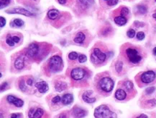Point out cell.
Instances as JSON below:
<instances>
[{
    "mask_svg": "<svg viewBox=\"0 0 156 118\" xmlns=\"http://www.w3.org/2000/svg\"><path fill=\"white\" fill-rule=\"evenodd\" d=\"M94 117L97 118H110L116 117L115 113L112 112L106 105H100L95 109Z\"/></svg>",
    "mask_w": 156,
    "mask_h": 118,
    "instance_id": "cell-1",
    "label": "cell"
},
{
    "mask_svg": "<svg viewBox=\"0 0 156 118\" xmlns=\"http://www.w3.org/2000/svg\"><path fill=\"white\" fill-rule=\"evenodd\" d=\"M49 70L52 72H59L62 70L63 60L62 58L58 55L52 57L48 61Z\"/></svg>",
    "mask_w": 156,
    "mask_h": 118,
    "instance_id": "cell-2",
    "label": "cell"
},
{
    "mask_svg": "<svg viewBox=\"0 0 156 118\" xmlns=\"http://www.w3.org/2000/svg\"><path fill=\"white\" fill-rule=\"evenodd\" d=\"M114 83L109 77H104L99 81V87L102 91L109 93L113 90Z\"/></svg>",
    "mask_w": 156,
    "mask_h": 118,
    "instance_id": "cell-3",
    "label": "cell"
},
{
    "mask_svg": "<svg viewBox=\"0 0 156 118\" xmlns=\"http://www.w3.org/2000/svg\"><path fill=\"white\" fill-rule=\"evenodd\" d=\"M127 57L129 62L132 64L139 63L142 60V57L139 55V52L134 48H127L125 51Z\"/></svg>",
    "mask_w": 156,
    "mask_h": 118,
    "instance_id": "cell-4",
    "label": "cell"
},
{
    "mask_svg": "<svg viewBox=\"0 0 156 118\" xmlns=\"http://www.w3.org/2000/svg\"><path fill=\"white\" fill-rule=\"evenodd\" d=\"M106 59V55L104 52H102L99 48H95L93 51V53L91 55V61L96 63H102L104 62Z\"/></svg>",
    "mask_w": 156,
    "mask_h": 118,
    "instance_id": "cell-5",
    "label": "cell"
},
{
    "mask_svg": "<svg viewBox=\"0 0 156 118\" xmlns=\"http://www.w3.org/2000/svg\"><path fill=\"white\" fill-rule=\"evenodd\" d=\"M87 75V72L84 69L81 68H74L71 70V76L75 81H80L84 78V77Z\"/></svg>",
    "mask_w": 156,
    "mask_h": 118,
    "instance_id": "cell-6",
    "label": "cell"
},
{
    "mask_svg": "<svg viewBox=\"0 0 156 118\" xmlns=\"http://www.w3.org/2000/svg\"><path fill=\"white\" fill-rule=\"evenodd\" d=\"M155 77L156 75L155 72L152 70H149L143 72L141 75L140 80L144 83H152L153 81H155Z\"/></svg>",
    "mask_w": 156,
    "mask_h": 118,
    "instance_id": "cell-7",
    "label": "cell"
},
{
    "mask_svg": "<svg viewBox=\"0 0 156 118\" xmlns=\"http://www.w3.org/2000/svg\"><path fill=\"white\" fill-rule=\"evenodd\" d=\"M39 53H40V46L37 43H31L27 48V55L29 57H37Z\"/></svg>",
    "mask_w": 156,
    "mask_h": 118,
    "instance_id": "cell-8",
    "label": "cell"
},
{
    "mask_svg": "<svg viewBox=\"0 0 156 118\" xmlns=\"http://www.w3.org/2000/svg\"><path fill=\"white\" fill-rule=\"evenodd\" d=\"M7 13L10 14H22V15L27 16V17H31V16H34L35 14H33L31 12L28 11V10H25L24 8H20V7H16V8L11 9L7 11Z\"/></svg>",
    "mask_w": 156,
    "mask_h": 118,
    "instance_id": "cell-9",
    "label": "cell"
},
{
    "mask_svg": "<svg viewBox=\"0 0 156 118\" xmlns=\"http://www.w3.org/2000/svg\"><path fill=\"white\" fill-rule=\"evenodd\" d=\"M35 86L37 89L38 90L39 92L42 93V94H45L48 91V85L46 81H40V82L37 83L35 84Z\"/></svg>",
    "mask_w": 156,
    "mask_h": 118,
    "instance_id": "cell-10",
    "label": "cell"
},
{
    "mask_svg": "<svg viewBox=\"0 0 156 118\" xmlns=\"http://www.w3.org/2000/svg\"><path fill=\"white\" fill-rule=\"evenodd\" d=\"M92 94H93V93H92V91H86V92L84 93V94H83V96H82L83 100H84V101H85V102L90 103V104L95 102V101H96V98L91 97Z\"/></svg>",
    "mask_w": 156,
    "mask_h": 118,
    "instance_id": "cell-11",
    "label": "cell"
},
{
    "mask_svg": "<svg viewBox=\"0 0 156 118\" xmlns=\"http://www.w3.org/2000/svg\"><path fill=\"white\" fill-rule=\"evenodd\" d=\"M25 67V58L24 57H18L14 62V68L17 70H22Z\"/></svg>",
    "mask_w": 156,
    "mask_h": 118,
    "instance_id": "cell-12",
    "label": "cell"
},
{
    "mask_svg": "<svg viewBox=\"0 0 156 118\" xmlns=\"http://www.w3.org/2000/svg\"><path fill=\"white\" fill-rule=\"evenodd\" d=\"M73 101H74V97H73L72 94H64L62 97V98H61V101H62V103L64 105L70 104L71 103L73 102Z\"/></svg>",
    "mask_w": 156,
    "mask_h": 118,
    "instance_id": "cell-13",
    "label": "cell"
},
{
    "mask_svg": "<svg viewBox=\"0 0 156 118\" xmlns=\"http://www.w3.org/2000/svg\"><path fill=\"white\" fill-rule=\"evenodd\" d=\"M127 97V93L125 90L122 89V88H119V89L116 90V91L115 92V98L118 100H122L125 99Z\"/></svg>",
    "mask_w": 156,
    "mask_h": 118,
    "instance_id": "cell-14",
    "label": "cell"
},
{
    "mask_svg": "<svg viewBox=\"0 0 156 118\" xmlns=\"http://www.w3.org/2000/svg\"><path fill=\"white\" fill-rule=\"evenodd\" d=\"M114 20V23L119 26H124V25H125L127 23V21L126 17L122 15L115 17Z\"/></svg>",
    "mask_w": 156,
    "mask_h": 118,
    "instance_id": "cell-15",
    "label": "cell"
},
{
    "mask_svg": "<svg viewBox=\"0 0 156 118\" xmlns=\"http://www.w3.org/2000/svg\"><path fill=\"white\" fill-rule=\"evenodd\" d=\"M86 39L85 34L82 32H79V33H77V35L76 36V37L74 38V41L77 43H83L84 42Z\"/></svg>",
    "mask_w": 156,
    "mask_h": 118,
    "instance_id": "cell-16",
    "label": "cell"
},
{
    "mask_svg": "<svg viewBox=\"0 0 156 118\" xmlns=\"http://www.w3.org/2000/svg\"><path fill=\"white\" fill-rule=\"evenodd\" d=\"M60 12L58 10H50L48 12V17L50 20H55L59 16Z\"/></svg>",
    "mask_w": 156,
    "mask_h": 118,
    "instance_id": "cell-17",
    "label": "cell"
},
{
    "mask_svg": "<svg viewBox=\"0 0 156 118\" xmlns=\"http://www.w3.org/2000/svg\"><path fill=\"white\" fill-rule=\"evenodd\" d=\"M74 114L76 117H84L86 116V112L84 110L76 107L74 110Z\"/></svg>",
    "mask_w": 156,
    "mask_h": 118,
    "instance_id": "cell-18",
    "label": "cell"
},
{
    "mask_svg": "<svg viewBox=\"0 0 156 118\" xmlns=\"http://www.w3.org/2000/svg\"><path fill=\"white\" fill-rule=\"evenodd\" d=\"M66 87H67V84L61 81V82H58V83L55 85V90L58 91H63Z\"/></svg>",
    "mask_w": 156,
    "mask_h": 118,
    "instance_id": "cell-19",
    "label": "cell"
},
{
    "mask_svg": "<svg viewBox=\"0 0 156 118\" xmlns=\"http://www.w3.org/2000/svg\"><path fill=\"white\" fill-rule=\"evenodd\" d=\"M123 86H124V87H125V89L128 91H130L131 90L133 89L134 86H133V83H132L131 81H125L123 83Z\"/></svg>",
    "mask_w": 156,
    "mask_h": 118,
    "instance_id": "cell-20",
    "label": "cell"
},
{
    "mask_svg": "<svg viewBox=\"0 0 156 118\" xmlns=\"http://www.w3.org/2000/svg\"><path fill=\"white\" fill-rule=\"evenodd\" d=\"M43 113H44V111H43V109L38 108L35 110V112L34 115H33V118H40L42 117V116L43 115Z\"/></svg>",
    "mask_w": 156,
    "mask_h": 118,
    "instance_id": "cell-21",
    "label": "cell"
},
{
    "mask_svg": "<svg viewBox=\"0 0 156 118\" xmlns=\"http://www.w3.org/2000/svg\"><path fill=\"white\" fill-rule=\"evenodd\" d=\"M79 1L85 7H89L94 3V0H79Z\"/></svg>",
    "mask_w": 156,
    "mask_h": 118,
    "instance_id": "cell-22",
    "label": "cell"
},
{
    "mask_svg": "<svg viewBox=\"0 0 156 118\" xmlns=\"http://www.w3.org/2000/svg\"><path fill=\"white\" fill-rule=\"evenodd\" d=\"M122 68H123V63L120 61H118L115 65V69H116V72L119 73L122 70Z\"/></svg>",
    "mask_w": 156,
    "mask_h": 118,
    "instance_id": "cell-23",
    "label": "cell"
},
{
    "mask_svg": "<svg viewBox=\"0 0 156 118\" xmlns=\"http://www.w3.org/2000/svg\"><path fill=\"white\" fill-rule=\"evenodd\" d=\"M13 104L17 107H22L23 104H24V101H23L22 100L20 99L16 98V99L14 100V101L13 102Z\"/></svg>",
    "mask_w": 156,
    "mask_h": 118,
    "instance_id": "cell-24",
    "label": "cell"
},
{
    "mask_svg": "<svg viewBox=\"0 0 156 118\" xmlns=\"http://www.w3.org/2000/svg\"><path fill=\"white\" fill-rule=\"evenodd\" d=\"M6 43L10 46H13L14 45V41H13L12 37H11L10 35H8L7 37V39H6Z\"/></svg>",
    "mask_w": 156,
    "mask_h": 118,
    "instance_id": "cell-25",
    "label": "cell"
},
{
    "mask_svg": "<svg viewBox=\"0 0 156 118\" xmlns=\"http://www.w3.org/2000/svg\"><path fill=\"white\" fill-rule=\"evenodd\" d=\"M13 23H14V26H17V27H22V26L24 25V22L23 20H20V19H15L13 21Z\"/></svg>",
    "mask_w": 156,
    "mask_h": 118,
    "instance_id": "cell-26",
    "label": "cell"
},
{
    "mask_svg": "<svg viewBox=\"0 0 156 118\" xmlns=\"http://www.w3.org/2000/svg\"><path fill=\"white\" fill-rule=\"evenodd\" d=\"M68 57H69V59H71V60H75V59H76L78 57V55L76 52H71V53L68 55Z\"/></svg>",
    "mask_w": 156,
    "mask_h": 118,
    "instance_id": "cell-27",
    "label": "cell"
},
{
    "mask_svg": "<svg viewBox=\"0 0 156 118\" xmlns=\"http://www.w3.org/2000/svg\"><path fill=\"white\" fill-rule=\"evenodd\" d=\"M138 12H139L140 14H145V13L147 12L146 7H145V6H143V5L138 6Z\"/></svg>",
    "mask_w": 156,
    "mask_h": 118,
    "instance_id": "cell-28",
    "label": "cell"
},
{
    "mask_svg": "<svg viewBox=\"0 0 156 118\" xmlns=\"http://www.w3.org/2000/svg\"><path fill=\"white\" fill-rule=\"evenodd\" d=\"M120 14L122 16L126 17V16L129 14V10H128L127 7H122L120 11Z\"/></svg>",
    "mask_w": 156,
    "mask_h": 118,
    "instance_id": "cell-29",
    "label": "cell"
},
{
    "mask_svg": "<svg viewBox=\"0 0 156 118\" xmlns=\"http://www.w3.org/2000/svg\"><path fill=\"white\" fill-rule=\"evenodd\" d=\"M87 58L84 55H80L79 56H78V62H79L80 63H84V62H87Z\"/></svg>",
    "mask_w": 156,
    "mask_h": 118,
    "instance_id": "cell-30",
    "label": "cell"
},
{
    "mask_svg": "<svg viewBox=\"0 0 156 118\" xmlns=\"http://www.w3.org/2000/svg\"><path fill=\"white\" fill-rule=\"evenodd\" d=\"M127 35L128 37L130 38V39L133 38L134 36H135V30H133V29H129V30L127 32Z\"/></svg>",
    "mask_w": 156,
    "mask_h": 118,
    "instance_id": "cell-31",
    "label": "cell"
},
{
    "mask_svg": "<svg viewBox=\"0 0 156 118\" xmlns=\"http://www.w3.org/2000/svg\"><path fill=\"white\" fill-rule=\"evenodd\" d=\"M155 88L154 86L148 87V88H147L146 89H145V93H146L147 94H151L155 91Z\"/></svg>",
    "mask_w": 156,
    "mask_h": 118,
    "instance_id": "cell-32",
    "label": "cell"
},
{
    "mask_svg": "<svg viewBox=\"0 0 156 118\" xmlns=\"http://www.w3.org/2000/svg\"><path fill=\"white\" fill-rule=\"evenodd\" d=\"M20 88L22 90V91H25L26 89H27V87H26L25 84V82L23 80H22L20 82Z\"/></svg>",
    "mask_w": 156,
    "mask_h": 118,
    "instance_id": "cell-33",
    "label": "cell"
},
{
    "mask_svg": "<svg viewBox=\"0 0 156 118\" xmlns=\"http://www.w3.org/2000/svg\"><path fill=\"white\" fill-rule=\"evenodd\" d=\"M15 99H16V97H14V96H12V95L8 96V97H7V101H8V102L10 103V104H13V102H14V100H15Z\"/></svg>",
    "mask_w": 156,
    "mask_h": 118,
    "instance_id": "cell-34",
    "label": "cell"
},
{
    "mask_svg": "<svg viewBox=\"0 0 156 118\" xmlns=\"http://www.w3.org/2000/svg\"><path fill=\"white\" fill-rule=\"evenodd\" d=\"M137 39L138 40H143L145 39V33L143 32H138L137 34Z\"/></svg>",
    "mask_w": 156,
    "mask_h": 118,
    "instance_id": "cell-35",
    "label": "cell"
},
{
    "mask_svg": "<svg viewBox=\"0 0 156 118\" xmlns=\"http://www.w3.org/2000/svg\"><path fill=\"white\" fill-rule=\"evenodd\" d=\"M61 100V97H59V96H55V97H53L52 99V102L54 103V104H57V103L60 102Z\"/></svg>",
    "mask_w": 156,
    "mask_h": 118,
    "instance_id": "cell-36",
    "label": "cell"
},
{
    "mask_svg": "<svg viewBox=\"0 0 156 118\" xmlns=\"http://www.w3.org/2000/svg\"><path fill=\"white\" fill-rule=\"evenodd\" d=\"M119 0H108L107 1V4L109 6H114L116 5L118 3Z\"/></svg>",
    "mask_w": 156,
    "mask_h": 118,
    "instance_id": "cell-37",
    "label": "cell"
},
{
    "mask_svg": "<svg viewBox=\"0 0 156 118\" xmlns=\"http://www.w3.org/2000/svg\"><path fill=\"white\" fill-rule=\"evenodd\" d=\"M6 24V20L4 17H0V27L3 28Z\"/></svg>",
    "mask_w": 156,
    "mask_h": 118,
    "instance_id": "cell-38",
    "label": "cell"
},
{
    "mask_svg": "<svg viewBox=\"0 0 156 118\" xmlns=\"http://www.w3.org/2000/svg\"><path fill=\"white\" fill-rule=\"evenodd\" d=\"M35 110L34 108H32L30 109V111H29V113H28V117H33V115H34L35 112Z\"/></svg>",
    "mask_w": 156,
    "mask_h": 118,
    "instance_id": "cell-39",
    "label": "cell"
},
{
    "mask_svg": "<svg viewBox=\"0 0 156 118\" xmlns=\"http://www.w3.org/2000/svg\"><path fill=\"white\" fill-rule=\"evenodd\" d=\"M7 86H8V83H7V82L4 83H3L1 86V91H3V90H5L6 88H7Z\"/></svg>",
    "mask_w": 156,
    "mask_h": 118,
    "instance_id": "cell-40",
    "label": "cell"
},
{
    "mask_svg": "<svg viewBox=\"0 0 156 118\" xmlns=\"http://www.w3.org/2000/svg\"><path fill=\"white\" fill-rule=\"evenodd\" d=\"M148 103L149 104H151L152 106H155V105H156V100H155V99L150 100V101H148Z\"/></svg>",
    "mask_w": 156,
    "mask_h": 118,
    "instance_id": "cell-41",
    "label": "cell"
},
{
    "mask_svg": "<svg viewBox=\"0 0 156 118\" xmlns=\"http://www.w3.org/2000/svg\"><path fill=\"white\" fill-rule=\"evenodd\" d=\"M12 39H13V41H14V43H18V42L20 41V39L18 37V36H13Z\"/></svg>",
    "mask_w": 156,
    "mask_h": 118,
    "instance_id": "cell-42",
    "label": "cell"
},
{
    "mask_svg": "<svg viewBox=\"0 0 156 118\" xmlns=\"http://www.w3.org/2000/svg\"><path fill=\"white\" fill-rule=\"evenodd\" d=\"M12 118H17V117H21L22 115L21 114H12L10 116Z\"/></svg>",
    "mask_w": 156,
    "mask_h": 118,
    "instance_id": "cell-43",
    "label": "cell"
},
{
    "mask_svg": "<svg viewBox=\"0 0 156 118\" xmlns=\"http://www.w3.org/2000/svg\"><path fill=\"white\" fill-rule=\"evenodd\" d=\"M33 79H28L27 81V84L28 86H33Z\"/></svg>",
    "mask_w": 156,
    "mask_h": 118,
    "instance_id": "cell-44",
    "label": "cell"
},
{
    "mask_svg": "<svg viewBox=\"0 0 156 118\" xmlns=\"http://www.w3.org/2000/svg\"><path fill=\"white\" fill-rule=\"evenodd\" d=\"M58 2L61 4H64L66 3V0H58Z\"/></svg>",
    "mask_w": 156,
    "mask_h": 118,
    "instance_id": "cell-45",
    "label": "cell"
},
{
    "mask_svg": "<svg viewBox=\"0 0 156 118\" xmlns=\"http://www.w3.org/2000/svg\"><path fill=\"white\" fill-rule=\"evenodd\" d=\"M142 117L147 118V117H148V116L145 115H141L140 116H139V117H138V118H142Z\"/></svg>",
    "mask_w": 156,
    "mask_h": 118,
    "instance_id": "cell-46",
    "label": "cell"
},
{
    "mask_svg": "<svg viewBox=\"0 0 156 118\" xmlns=\"http://www.w3.org/2000/svg\"><path fill=\"white\" fill-rule=\"evenodd\" d=\"M153 54H154V55H155L156 56V47H155L153 49Z\"/></svg>",
    "mask_w": 156,
    "mask_h": 118,
    "instance_id": "cell-47",
    "label": "cell"
},
{
    "mask_svg": "<svg viewBox=\"0 0 156 118\" xmlns=\"http://www.w3.org/2000/svg\"><path fill=\"white\" fill-rule=\"evenodd\" d=\"M153 18H155L156 20V13H154V14H153Z\"/></svg>",
    "mask_w": 156,
    "mask_h": 118,
    "instance_id": "cell-48",
    "label": "cell"
},
{
    "mask_svg": "<svg viewBox=\"0 0 156 118\" xmlns=\"http://www.w3.org/2000/svg\"><path fill=\"white\" fill-rule=\"evenodd\" d=\"M104 1H108V0H104Z\"/></svg>",
    "mask_w": 156,
    "mask_h": 118,
    "instance_id": "cell-49",
    "label": "cell"
},
{
    "mask_svg": "<svg viewBox=\"0 0 156 118\" xmlns=\"http://www.w3.org/2000/svg\"><path fill=\"white\" fill-rule=\"evenodd\" d=\"M34 1H36V0H34Z\"/></svg>",
    "mask_w": 156,
    "mask_h": 118,
    "instance_id": "cell-50",
    "label": "cell"
},
{
    "mask_svg": "<svg viewBox=\"0 0 156 118\" xmlns=\"http://www.w3.org/2000/svg\"><path fill=\"white\" fill-rule=\"evenodd\" d=\"M155 1H156V0H155Z\"/></svg>",
    "mask_w": 156,
    "mask_h": 118,
    "instance_id": "cell-51",
    "label": "cell"
}]
</instances>
